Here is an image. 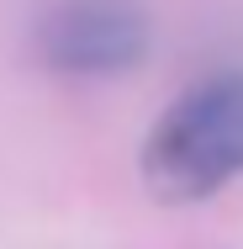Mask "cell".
I'll return each mask as SVG.
<instances>
[{
	"label": "cell",
	"instance_id": "2",
	"mask_svg": "<svg viewBox=\"0 0 243 249\" xmlns=\"http://www.w3.org/2000/svg\"><path fill=\"white\" fill-rule=\"evenodd\" d=\"M37 58L69 80L127 74L148 53V16L138 0H53L32 32Z\"/></svg>",
	"mask_w": 243,
	"mask_h": 249
},
{
	"label": "cell",
	"instance_id": "1",
	"mask_svg": "<svg viewBox=\"0 0 243 249\" xmlns=\"http://www.w3.org/2000/svg\"><path fill=\"white\" fill-rule=\"evenodd\" d=\"M143 186L164 207L217 196L243 175V74H206L164 106L138 154Z\"/></svg>",
	"mask_w": 243,
	"mask_h": 249
}]
</instances>
